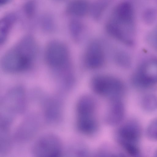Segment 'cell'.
<instances>
[{"mask_svg": "<svg viewBox=\"0 0 157 157\" xmlns=\"http://www.w3.org/2000/svg\"><path fill=\"white\" fill-rule=\"evenodd\" d=\"M39 101L42 108L43 117L50 124L59 123L63 117V101L58 96L45 97L41 98Z\"/></svg>", "mask_w": 157, "mask_h": 157, "instance_id": "cell-10", "label": "cell"}, {"mask_svg": "<svg viewBox=\"0 0 157 157\" xmlns=\"http://www.w3.org/2000/svg\"><path fill=\"white\" fill-rule=\"evenodd\" d=\"M110 2V0H98L94 3L90 9L93 16L95 19L99 18Z\"/></svg>", "mask_w": 157, "mask_h": 157, "instance_id": "cell-20", "label": "cell"}, {"mask_svg": "<svg viewBox=\"0 0 157 157\" xmlns=\"http://www.w3.org/2000/svg\"><path fill=\"white\" fill-rule=\"evenodd\" d=\"M91 86L98 95L108 100L123 99L126 92L123 82L113 76L99 75L94 76L91 81Z\"/></svg>", "mask_w": 157, "mask_h": 157, "instance_id": "cell-6", "label": "cell"}, {"mask_svg": "<svg viewBox=\"0 0 157 157\" xmlns=\"http://www.w3.org/2000/svg\"><path fill=\"white\" fill-rule=\"evenodd\" d=\"M90 9L86 0H72L67 5V13L70 15L82 17L85 15Z\"/></svg>", "mask_w": 157, "mask_h": 157, "instance_id": "cell-16", "label": "cell"}, {"mask_svg": "<svg viewBox=\"0 0 157 157\" xmlns=\"http://www.w3.org/2000/svg\"><path fill=\"white\" fill-rule=\"evenodd\" d=\"M23 10L26 16L29 18L33 17L36 10V4L35 0H30L25 2Z\"/></svg>", "mask_w": 157, "mask_h": 157, "instance_id": "cell-24", "label": "cell"}, {"mask_svg": "<svg viewBox=\"0 0 157 157\" xmlns=\"http://www.w3.org/2000/svg\"><path fill=\"white\" fill-rule=\"evenodd\" d=\"M41 23L44 28L48 29L52 28L54 24L52 17L48 14L44 15L41 17Z\"/></svg>", "mask_w": 157, "mask_h": 157, "instance_id": "cell-25", "label": "cell"}, {"mask_svg": "<svg viewBox=\"0 0 157 157\" xmlns=\"http://www.w3.org/2000/svg\"><path fill=\"white\" fill-rule=\"evenodd\" d=\"M45 55L49 67L62 72L64 78L73 74L69 52L64 44L57 40L51 41L47 46Z\"/></svg>", "mask_w": 157, "mask_h": 157, "instance_id": "cell-5", "label": "cell"}, {"mask_svg": "<svg viewBox=\"0 0 157 157\" xmlns=\"http://www.w3.org/2000/svg\"><path fill=\"white\" fill-rule=\"evenodd\" d=\"M32 154L37 157H57L62 155L63 148L60 138L51 133L44 134L33 143L31 148Z\"/></svg>", "mask_w": 157, "mask_h": 157, "instance_id": "cell-7", "label": "cell"}, {"mask_svg": "<svg viewBox=\"0 0 157 157\" xmlns=\"http://www.w3.org/2000/svg\"><path fill=\"white\" fill-rule=\"evenodd\" d=\"M147 41L150 45L157 50V29L148 35Z\"/></svg>", "mask_w": 157, "mask_h": 157, "instance_id": "cell-26", "label": "cell"}, {"mask_svg": "<svg viewBox=\"0 0 157 157\" xmlns=\"http://www.w3.org/2000/svg\"><path fill=\"white\" fill-rule=\"evenodd\" d=\"M155 155L156 157H157V150L155 152Z\"/></svg>", "mask_w": 157, "mask_h": 157, "instance_id": "cell-28", "label": "cell"}, {"mask_svg": "<svg viewBox=\"0 0 157 157\" xmlns=\"http://www.w3.org/2000/svg\"><path fill=\"white\" fill-rule=\"evenodd\" d=\"M106 29L110 35L124 44L131 46L134 43L133 25L121 24L112 19L107 23Z\"/></svg>", "mask_w": 157, "mask_h": 157, "instance_id": "cell-11", "label": "cell"}, {"mask_svg": "<svg viewBox=\"0 0 157 157\" xmlns=\"http://www.w3.org/2000/svg\"><path fill=\"white\" fill-rule=\"evenodd\" d=\"M71 146L70 151L73 155L79 156H85L88 154V150L86 146L82 142L76 141Z\"/></svg>", "mask_w": 157, "mask_h": 157, "instance_id": "cell-22", "label": "cell"}, {"mask_svg": "<svg viewBox=\"0 0 157 157\" xmlns=\"http://www.w3.org/2000/svg\"><path fill=\"white\" fill-rule=\"evenodd\" d=\"M146 134L150 140L157 141V117L148 124L146 129Z\"/></svg>", "mask_w": 157, "mask_h": 157, "instance_id": "cell-23", "label": "cell"}, {"mask_svg": "<svg viewBox=\"0 0 157 157\" xmlns=\"http://www.w3.org/2000/svg\"><path fill=\"white\" fill-rule=\"evenodd\" d=\"M56 0L57 1H62L63 0Z\"/></svg>", "mask_w": 157, "mask_h": 157, "instance_id": "cell-29", "label": "cell"}, {"mask_svg": "<svg viewBox=\"0 0 157 157\" xmlns=\"http://www.w3.org/2000/svg\"><path fill=\"white\" fill-rule=\"evenodd\" d=\"M84 61L86 66L90 69H98L103 66L105 55L100 42L94 40L89 44L85 52Z\"/></svg>", "mask_w": 157, "mask_h": 157, "instance_id": "cell-12", "label": "cell"}, {"mask_svg": "<svg viewBox=\"0 0 157 157\" xmlns=\"http://www.w3.org/2000/svg\"><path fill=\"white\" fill-rule=\"evenodd\" d=\"M37 52L33 38L30 36L25 37L3 56L1 61L2 69L11 73L28 69L32 64Z\"/></svg>", "mask_w": 157, "mask_h": 157, "instance_id": "cell-1", "label": "cell"}, {"mask_svg": "<svg viewBox=\"0 0 157 157\" xmlns=\"http://www.w3.org/2000/svg\"><path fill=\"white\" fill-rule=\"evenodd\" d=\"M10 0H0V6H4L7 4Z\"/></svg>", "mask_w": 157, "mask_h": 157, "instance_id": "cell-27", "label": "cell"}, {"mask_svg": "<svg viewBox=\"0 0 157 157\" xmlns=\"http://www.w3.org/2000/svg\"><path fill=\"white\" fill-rule=\"evenodd\" d=\"M114 60L117 65L123 68H128L131 65L132 60L130 55L121 50L117 51L114 55Z\"/></svg>", "mask_w": 157, "mask_h": 157, "instance_id": "cell-19", "label": "cell"}, {"mask_svg": "<svg viewBox=\"0 0 157 157\" xmlns=\"http://www.w3.org/2000/svg\"><path fill=\"white\" fill-rule=\"evenodd\" d=\"M133 10L131 5L128 2H124L117 6L113 18L123 24L133 25Z\"/></svg>", "mask_w": 157, "mask_h": 157, "instance_id": "cell-14", "label": "cell"}, {"mask_svg": "<svg viewBox=\"0 0 157 157\" xmlns=\"http://www.w3.org/2000/svg\"><path fill=\"white\" fill-rule=\"evenodd\" d=\"M10 126L0 124V156L7 154L12 146V138Z\"/></svg>", "mask_w": 157, "mask_h": 157, "instance_id": "cell-15", "label": "cell"}, {"mask_svg": "<svg viewBox=\"0 0 157 157\" xmlns=\"http://www.w3.org/2000/svg\"><path fill=\"white\" fill-rule=\"evenodd\" d=\"M16 20V16L13 13H10L6 15L1 19L0 38L1 42H4Z\"/></svg>", "mask_w": 157, "mask_h": 157, "instance_id": "cell-17", "label": "cell"}, {"mask_svg": "<svg viewBox=\"0 0 157 157\" xmlns=\"http://www.w3.org/2000/svg\"><path fill=\"white\" fill-rule=\"evenodd\" d=\"M39 114L31 113L24 118L17 128L14 138L19 142H27L33 138L41 127L42 118Z\"/></svg>", "mask_w": 157, "mask_h": 157, "instance_id": "cell-9", "label": "cell"}, {"mask_svg": "<svg viewBox=\"0 0 157 157\" xmlns=\"http://www.w3.org/2000/svg\"><path fill=\"white\" fill-rule=\"evenodd\" d=\"M27 99L24 89L20 86L9 90L0 101V123L11 125L15 118L25 111Z\"/></svg>", "mask_w": 157, "mask_h": 157, "instance_id": "cell-3", "label": "cell"}, {"mask_svg": "<svg viewBox=\"0 0 157 157\" xmlns=\"http://www.w3.org/2000/svg\"><path fill=\"white\" fill-rule=\"evenodd\" d=\"M97 103L92 96L85 94L78 99L76 105V125L82 134L91 136L98 132L99 125L97 117Z\"/></svg>", "mask_w": 157, "mask_h": 157, "instance_id": "cell-2", "label": "cell"}, {"mask_svg": "<svg viewBox=\"0 0 157 157\" xmlns=\"http://www.w3.org/2000/svg\"><path fill=\"white\" fill-rule=\"evenodd\" d=\"M140 106L143 110L148 113L157 111V94H150L143 96L140 101Z\"/></svg>", "mask_w": 157, "mask_h": 157, "instance_id": "cell-18", "label": "cell"}, {"mask_svg": "<svg viewBox=\"0 0 157 157\" xmlns=\"http://www.w3.org/2000/svg\"><path fill=\"white\" fill-rule=\"evenodd\" d=\"M141 135L139 123L132 119L121 125L116 131L114 136L117 143L128 154L138 157L140 154L139 144Z\"/></svg>", "mask_w": 157, "mask_h": 157, "instance_id": "cell-4", "label": "cell"}, {"mask_svg": "<svg viewBox=\"0 0 157 157\" xmlns=\"http://www.w3.org/2000/svg\"><path fill=\"white\" fill-rule=\"evenodd\" d=\"M132 82L139 89L150 88L157 84V59H150L143 62L132 78Z\"/></svg>", "mask_w": 157, "mask_h": 157, "instance_id": "cell-8", "label": "cell"}, {"mask_svg": "<svg viewBox=\"0 0 157 157\" xmlns=\"http://www.w3.org/2000/svg\"><path fill=\"white\" fill-rule=\"evenodd\" d=\"M104 116V121L108 125L115 126L120 124L124 117L125 108L123 99L109 101Z\"/></svg>", "mask_w": 157, "mask_h": 157, "instance_id": "cell-13", "label": "cell"}, {"mask_svg": "<svg viewBox=\"0 0 157 157\" xmlns=\"http://www.w3.org/2000/svg\"><path fill=\"white\" fill-rule=\"evenodd\" d=\"M69 29L74 40L77 42L81 40L83 31L82 25L77 21H72L70 24Z\"/></svg>", "mask_w": 157, "mask_h": 157, "instance_id": "cell-21", "label": "cell"}]
</instances>
